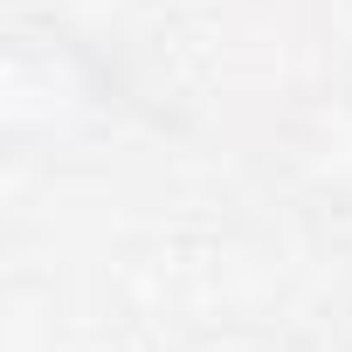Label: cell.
Wrapping results in <instances>:
<instances>
[{
	"label": "cell",
	"instance_id": "obj_1",
	"mask_svg": "<svg viewBox=\"0 0 352 352\" xmlns=\"http://www.w3.org/2000/svg\"><path fill=\"white\" fill-rule=\"evenodd\" d=\"M118 90L104 63L63 28H21L0 56V131L14 152H76L111 131Z\"/></svg>",
	"mask_w": 352,
	"mask_h": 352
}]
</instances>
